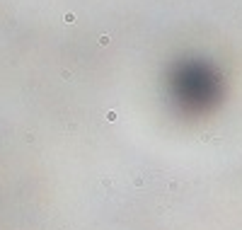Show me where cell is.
<instances>
[{
    "mask_svg": "<svg viewBox=\"0 0 242 230\" xmlns=\"http://www.w3.org/2000/svg\"><path fill=\"white\" fill-rule=\"evenodd\" d=\"M102 187H111V177H104V179H102Z\"/></svg>",
    "mask_w": 242,
    "mask_h": 230,
    "instance_id": "cell-3",
    "label": "cell"
},
{
    "mask_svg": "<svg viewBox=\"0 0 242 230\" xmlns=\"http://www.w3.org/2000/svg\"><path fill=\"white\" fill-rule=\"evenodd\" d=\"M107 121H116V111H107Z\"/></svg>",
    "mask_w": 242,
    "mask_h": 230,
    "instance_id": "cell-2",
    "label": "cell"
},
{
    "mask_svg": "<svg viewBox=\"0 0 242 230\" xmlns=\"http://www.w3.org/2000/svg\"><path fill=\"white\" fill-rule=\"evenodd\" d=\"M201 141H206V143H220V138H218L215 133H204V136H201Z\"/></svg>",
    "mask_w": 242,
    "mask_h": 230,
    "instance_id": "cell-1",
    "label": "cell"
}]
</instances>
